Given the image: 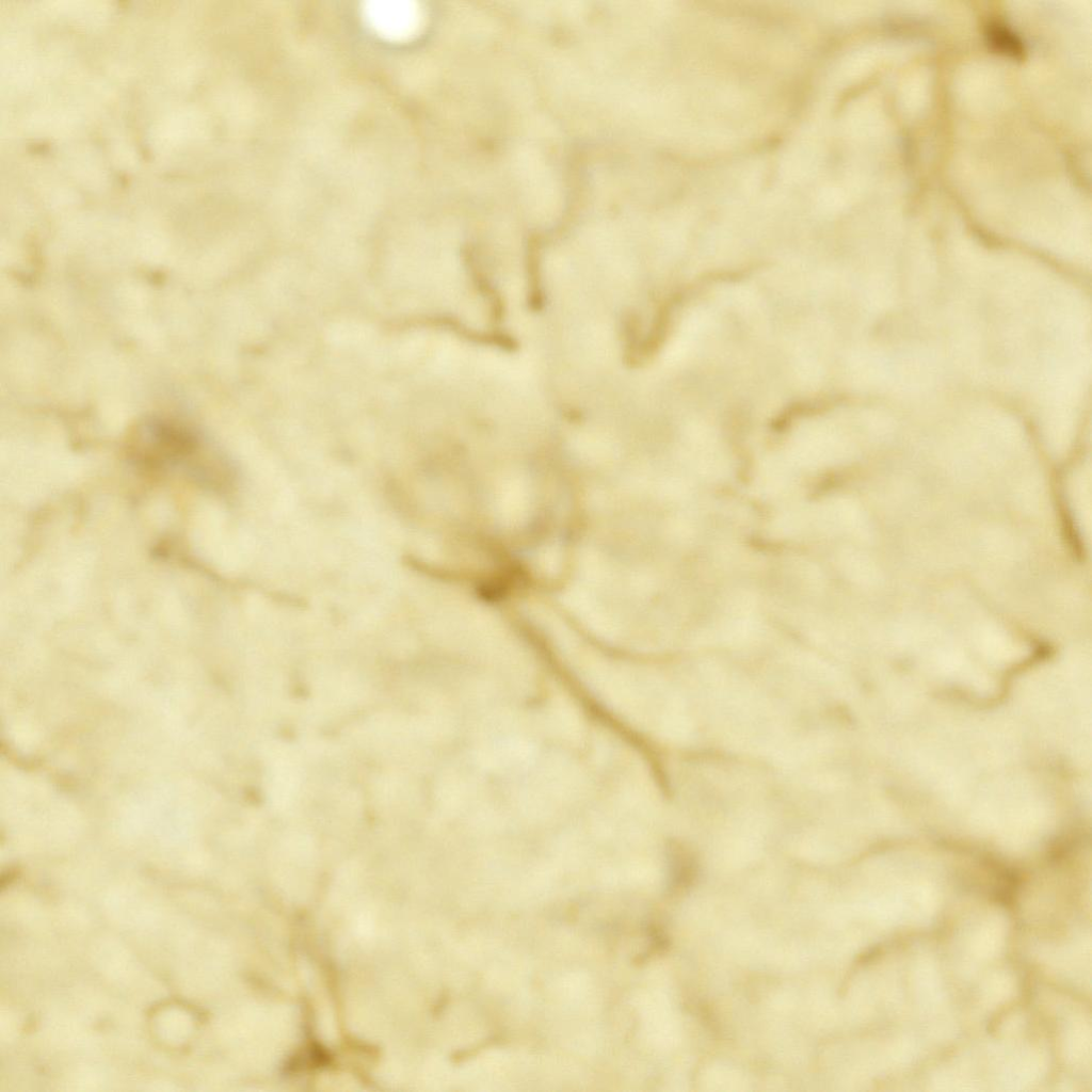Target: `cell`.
Instances as JSON below:
<instances>
[{"instance_id": "7a4b0ae2", "label": "cell", "mask_w": 1092, "mask_h": 1092, "mask_svg": "<svg viewBox=\"0 0 1092 1092\" xmlns=\"http://www.w3.org/2000/svg\"><path fill=\"white\" fill-rule=\"evenodd\" d=\"M368 17L380 33L392 38L412 35L420 22L418 9L404 3H380L368 10Z\"/></svg>"}, {"instance_id": "6da1fadb", "label": "cell", "mask_w": 1092, "mask_h": 1092, "mask_svg": "<svg viewBox=\"0 0 1092 1092\" xmlns=\"http://www.w3.org/2000/svg\"><path fill=\"white\" fill-rule=\"evenodd\" d=\"M131 454L147 468H184L200 471L202 441L178 422L150 420L135 432Z\"/></svg>"}, {"instance_id": "3957f363", "label": "cell", "mask_w": 1092, "mask_h": 1092, "mask_svg": "<svg viewBox=\"0 0 1092 1092\" xmlns=\"http://www.w3.org/2000/svg\"><path fill=\"white\" fill-rule=\"evenodd\" d=\"M985 39L989 47L999 53L1015 59L1024 54V45L1021 38L1006 25L991 22L985 29Z\"/></svg>"}]
</instances>
